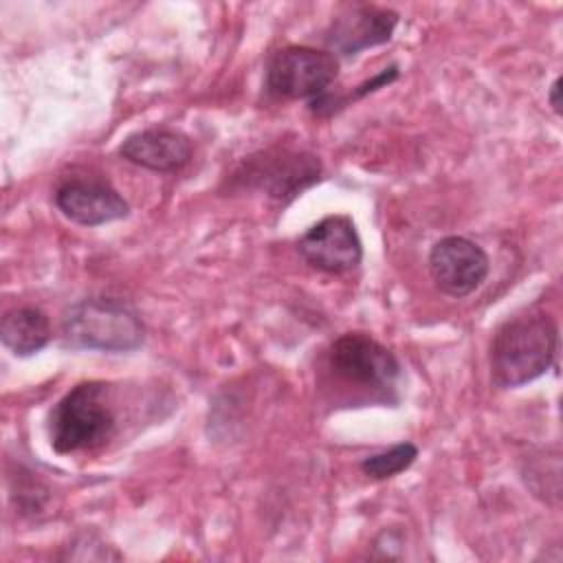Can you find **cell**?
<instances>
[{
	"mask_svg": "<svg viewBox=\"0 0 563 563\" xmlns=\"http://www.w3.org/2000/svg\"><path fill=\"white\" fill-rule=\"evenodd\" d=\"M559 345L556 321L548 312H526L506 319L490 343V376L501 389L521 387L543 376Z\"/></svg>",
	"mask_w": 563,
	"mask_h": 563,
	"instance_id": "1",
	"label": "cell"
},
{
	"mask_svg": "<svg viewBox=\"0 0 563 563\" xmlns=\"http://www.w3.org/2000/svg\"><path fill=\"white\" fill-rule=\"evenodd\" d=\"M117 429V413L106 383L86 380L66 391L48 416L51 446L62 453L95 451Z\"/></svg>",
	"mask_w": 563,
	"mask_h": 563,
	"instance_id": "2",
	"label": "cell"
},
{
	"mask_svg": "<svg viewBox=\"0 0 563 563\" xmlns=\"http://www.w3.org/2000/svg\"><path fill=\"white\" fill-rule=\"evenodd\" d=\"M62 336L68 347L132 352L141 347L145 325L128 301L117 297H88L64 312Z\"/></svg>",
	"mask_w": 563,
	"mask_h": 563,
	"instance_id": "3",
	"label": "cell"
},
{
	"mask_svg": "<svg viewBox=\"0 0 563 563\" xmlns=\"http://www.w3.org/2000/svg\"><path fill=\"white\" fill-rule=\"evenodd\" d=\"M325 365L336 380L387 398L400 378L398 356L365 332H345L336 336L328 352Z\"/></svg>",
	"mask_w": 563,
	"mask_h": 563,
	"instance_id": "4",
	"label": "cell"
},
{
	"mask_svg": "<svg viewBox=\"0 0 563 563\" xmlns=\"http://www.w3.org/2000/svg\"><path fill=\"white\" fill-rule=\"evenodd\" d=\"M334 53L312 46H284L266 64V88L282 99H317L336 79Z\"/></svg>",
	"mask_w": 563,
	"mask_h": 563,
	"instance_id": "5",
	"label": "cell"
},
{
	"mask_svg": "<svg viewBox=\"0 0 563 563\" xmlns=\"http://www.w3.org/2000/svg\"><path fill=\"white\" fill-rule=\"evenodd\" d=\"M490 271L486 251L464 235H446L429 251L433 284L449 297H466L482 286Z\"/></svg>",
	"mask_w": 563,
	"mask_h": 563,
	"instance_id": "6",
	"label": "cell"
},
{
	"mask_svg": "<svg viewBox=\"0 0 563 563\" xmlns=\"http://www.w3.org/2000/svg\"><path fill=\"white\" fill-rule=\"evenodd\" d=\"M240 176L277 200H290L319 180L321 163L306 152L273 150L249 156Z\"/></svg>",
	"mask_w": 563,
	"mask_h": 563,
	"instance_id": "7",
	"label": "cell"
},
{
	"mask_svg": "<svg viewBox=\"0 0 563 563\" xmlns=\"http://www.w3.org/2000/svg\"><path fill=\"white\" fill-rule=\"evenodd\" d=\"M301 257L323 273H347L361 264L363 244L350 216H325L297 242Z\"/></svg>",
	"mask_w": 563,
	"mask_h": 563,
	"instance_id": "8",
	"label": "cell"
},
{
	"mask_svg": "<svg viewBox=\"0 0 563 563\" xmlns=\"http://www.w3.org/2000/svg\"><path fill=\"white\" fill-rule=\"evenodd\" d=\"M53 198L62 216L81 227L108 224L130 213L128 200L101 178H66Z\"/></svg>",
	"mask_w": 563,
	"mask_h": 563,
	"instance_id": "9",
	"label": "cell"
},
{
	"mask_svg": "<svg viewBox=\"0 0 563 563\" xmlns=\"http://www.w3.org/2000/svg\"><path fill=\"white\" fill-rule=\"evenodd\" d=\"M398 13L374 4H350L334 15L325 31V44L343 55L354 57L365 48L380 46L391 40Z\"/></svg>",
	"mask_w": 563,
	"mask_h": 563,
	"instance_id": "10",
	"label": "cell"
},
{
	"mask_svg": "<svg viewBox=\"0 0 563 563\" xmlns=\"http://www.w3.org/2000/svg\"><path fill=\"white\" fill-rule=\"evenodd\" d=\"M119 156L136 167L172 174L191 161V141L180 130L147 128L125 136Z\"/></svg>",
	"mask_w": 563,
	"mask_h": 563,
	"instance_id": "11",
	"label": "cell"
},
{
	"mask_svg": "<svg viewBox=\"0 0 563 563\" xmlns=\"http://www.w3.org/2000/svg\"><path fill=\"white\" fill-rule=\"evenodd\" d=\"M0 341L15 356H33L51 341V321L40 308H11L0 321Z\"/></svg>",
	"mask_w": 563,
	"mask_h": 563,
	"instance_id": "12",
	"label": "cell"
},
{
	"mask_svg": "<svg viewBox=\"0 0 563 563\" xmlns=\"http://www.w3.org/2000/svg\"><path fill=\"white\" fill-rule=\"evenodd\" d=\"M418 457V446L413 442H398L380 453H374L361 462V471L372 479H389L407 471Z\"/></svg>",
	"mask_w": 563,
	"mask_h": 563,
	"instance_id": "13",
	"label": "cell"
},
{
	"mask_svg": "<svg viewBox=\"0 0 563 563\" xmlns=\"http://www.w3.org/2000/svg\"><path fill=\"white\" fill-rule=\"evenodd\" d=\"M548 103L554 114H561V77H554V81L548 90Z\"/></svg>",
	"mask_w": 563,
	"mask_h": 563,
	"instance_id": "14",
	"label": "cell"
}]
</instances>
